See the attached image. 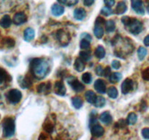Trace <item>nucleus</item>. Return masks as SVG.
Listing matches in <instances>:
<instances>
[{"label":"nucleus","mask_w":149,"mask_h":140,"mask_svg":"<svg viewBox=\"0 0 149 140\" xmlns=\"http://www.w3.org/2000/svg\"><path fill=\"white\" fill-rule=\"evenodd\" d=\"M137 120H138V117L136 114L135 112H130L127 116V123L129 125H134L137 122Z\"/></svg>","instance_id":"nucleus-28"},{"label":"nucleus","mask_w":149,"mask_h":140,"mask_svg":"<svg viewBox=\"0 0 149 140\" xmlns=\"http://www.w3.org/2000/svg\"><path fill=\"white\" fill-rule=\"evenodd\" d=\"M131 5L134 11L138 14L143 15L145 13L142 0H131Z\"/></svg>","instance_id":"nucleus-9"},{"label":"nucleus","mask_w":149,"mask_h":140,"mask_svg":"<svg viewBox=\"0 0 149 140\" xmlns=\"http://www.w3.org/2000/svg\"><path fill=\"white\" fill-rule=\"evenodd\" d=\"M108 95L110 98L111 99H116L118 96V90L115 87L112 86V87H110L108 90Z\"/></svg>","instance_id":"nucleus-32"},{"label":"nucleus","mask_w":149,"mask_h":140,"mask_svg":"<svg viewBox=\"0 0 149 140\" xmlns=\"http://www.w3.org/2000/svg\"><path fill=\"white\" fill-rule=\"evenodd\" d=\"M81 39H87V40H88V41H91V39H92L91 36H90L89 34H87V33H83L82 34H81Z\"/></svg>","instance_id":"nucleus-47"},{"label":"nucleus","mask_w":149,"mask_h":140,"mask_svg":"<svg viewBox=\"0 0 149 140\" xmlns=\"http://www.w3.org/2000/svg\"><path fill=\"white\" fill-rule=\"evenodd\" d=\"M113 10L111 8V7H108V6L103 7V8L101 9V10H100V13L105 16L111 15L113 14Z\"/></svg>","instance_id":"nucleus-35"},{"label":"nucleus","mask_w":149,"mask_h":140,"mask_svg":"<svg viewBox=\"0 0 149 140\" xmlns=\"http://www.w3.org/2000/svg\"><path fill=\"white\" fill-rule=\"evenodd\" d=\"M147 53H148V51H147L146 48H145L144 47H140L138 50V55L139 60L143 61L145 58V57L146 56Z\"/></svg>","instance_id":"nucleus-31"},{"label":"nucleus","mask_w":149,"mask_h":140,"mask_svg":"<svg viewBox=\"0 0 149 140\" xmlns=\"http://www.w3.org/2000/svg\"><path fill=\"white\" fill-rule=\"evenodd\" d=\"M95 56L97 57L99 59H102L105 57L106 55V50H105L104 48L100 45L97 47V48L95 49Z\"/></svg>","instance_id":"nucleus-25"},{"label":"nucleus","mask_w":149,"mask_h":140,"mask_svg":"<svg viewBox=\"0 0 149 140\" xmlns=\"http://www.w3.org/2000/svg\"><path fill=\"white\" fill-rule=\"evenodd\" d=\"M105 27H106V32L111 33V32H114L116 29V25L115 22L113 20H109L105 23Z\"/></svg>","instance_id":"nucleus-24"},{"label":"nucleus","mask_w":149,"mask_h":140,"mask_svg":"<svg viewBox=\"0 0 149 140\" xmlns=\"http://www.w3.org/2000/svg\"><path fill=\"white\" fill-rule=\"evenodd\" d=\"M142 77L144 80L149 81V67L146 68L142 71Z\"/></svg>","instance_id":"nucleus-40"},{"label":"nucleus","mask_w":149,"mask_h":140,"mask_svg":"<svg viewBox=\"0 0 149 140\" xmlns=\"http://www.w3.org/2000/svg\"><path fill=\"white\" fill-rule=\"evenodd\" d=\"M134 88V82L131 79H126L125 81L122 83L121 89L123 94H127L133 90Z\"/></svg>","instance_id":"nucleus-8"},{"label":"nucleus","mask_w":149,"mask_h":140,"mask_svg":"<svg viewBox=\"0 0 149 140\" xmlns=\"http://www.w3.org/2000/svg\"><path fill=\"white\" fill-rule=\"evenodd\" d=\"M19 84L22 88H29L31 86L32 81L29 77H26L25 78H22L21 80H19Z\"/></svg>","instance_id":"nucleus-23"},{"label":"nucleus","mask_w":149,"mask_h":140,"mask_svg":"<svg viewBox=\"0 0 149 140\" xmlns=\"http://www.w3.org/2000/svg\"><path fill=\"white\" fill-rule=\"evenodd\" d=\"M27 20V17H26V14L23 12H20V13H17L13 17V23L17 26H20V25L26 23Z\"/></svg>","instance_id":"nucleus-10"},{"label":"nucleus","mask_w":149,"mask_h":140,"mask_svg":"<svg viewBox=\"0 0 149 140\" xmlns=\"http://www.w3.org/2000/svg\"><path fill=\"white\" fill-rule=\"evenodd\" d=\"M81 80L84 83L89 84V83H91L92 81V75L90 73L86 72L84 74H82V77H81Z\"/></svg>","instance_id":"nucleus-37"},{"label":"nucleus","mask_w":149,"mask_h":140,"mask_svg":"<svg viewBox=\"0 0 149 140\" xmlns=\"http://www.w3.org/2000/svg\"><path fill=\"white\" fill-rule=\"evenodd\" d=\"M58 1L61 4H63V5L71 7V6L77 4L78 3L79 0H58Z\"/></svg>","instance_id":"nucleus-33"},{"label":"nucleus","mask_w":149,"mask_h":140,"mask_svg":"<svg viewBox=\"0 0 149 140\" xmlns=\"http://www.w3.org/2000/svg\"><path fill=\"white\" fill-rule=\"evenodd\" d=\"M35 36V32L32 28H27L26 30L24 31L23 33V37L26 41H31L33 39Z\"/></svg>","instance_id":"nucleus-19"},{"label":"nucleus","mask_w":149,"mask_h":140,"mask_svg":"<svg viewBox=\"0 0 149 140\" xmlns=\"http://www.w3.org/2000/svg\"><path fill=\"white\" fill-rule=\"evenodd\" d=\"M68 84L71 85L72 89L77 92H81L84 90V86L80 83L76 77H70L68 80Z\"/></svg>","instance_id":"nucleus-7"},{"label":"nucleus","mask_w":149,"mask_h":140,"mask_svg":"<svg viewBox=\"0 0 149 140\" xmlns=\"http://www.w3.org/2000/svg\"><path fill=\"white\" fill-rule=\"evenodd\" d=\"M122 79V74L119 72H113L109 76V80L111 83H116Z\"/></svg>","instance_id":"nucleus-26"},{"label":"nucleus","mask_w":149,"mask_h":140,"mask_svg":"<svg viewBox=\"0 0 149 140\" xmlns=\"http://www.w3.org/2000/svg\"><path fill=\"white\" fill-rule=\"evenodd\" d=\"M127 10V6L125 1H119L115 9V13L117 15H122L125 13Z\"/></svg>","instance_id":"nucleus-20"},{"label":"nucleus","mask_w":149,"mask_h":140,"mask_svg":"<svg viewBox=\"0 0 149 140\" xmlns=\"http://www.w3.org/2000/svg\"><path fill=\"white\" fill-rule=\"evenodd\" d=\"M74 69L77 71H79V72L84 70L85 64H84V61L81 58H78L76 59L75 62H74Z\"/></svg>","instance_id":"nucleus-21"},{"label":"nucleus","mask_w":149,"mask_h":140,"mask_svg":"<svg viewBox=\"0 0 149 140\" xmlns=\"http://www.w3.org/2000/svg\"><path fill=\"white\" fill-rule=\"evenodd\" d=\"M103 71H104V69H103L101 66H97L96 67L95 72L98 76H103Z\"/></svg>","instance_id":"nucleus-43"},{"label":"nucleus","mask_w":149,"mask_h":140,"mask_svg":"<svg viewBox=\"0 0 149 140\" xmlns=\"http://www.w3.org/2000/svg\"><path fill=\"white\" fill-rule=\"evenodd\" d=\"M44 130L46 131L48 134H51L52 133L54 130V125L51 122H45V123L44 124Z\"/></svg>","instance_id":"nucleus-34"},{"label":"nucleus","mask_w":149,"mask_h":140,"mask_svg":"<svg viewBox=\"0 0 149 140\" xmlns=\"http://www.w3.org/2000/svg\"><path fill=\"white\" fill-rule=\"evenodd\" d=\"M79 56L84 61H88L91 59V54L86 51H81L79 53Z\"/></svg>","instance_id":"nucleus-36"},{"label":"nucleus","mask_w":149,"mask_h":140,"mask_svg":"<svg viewBox=\"0 0 149 140\" xmlns=\"http://www.w3.org/2000/svg\"><path fill=\"white\" fill-rule=\"evenodd\" d=\"M6 97L10 103L15 104H17L18 102H20V101L21 100L22 93L17 89H12L7 92Z\"/></svg>","instance_id":"nucleus-4"},{"label":"nucleus","mask_w":149,"mask_h":140,"mask_svg":"<svg viewBox=\"0 0 149 140\" xmlns=\"http://www.w3.org/2000/svg\"><path fill=\"white\" fill-rule=\"evenodd\" d=\"M12 24L11 18L8 15H5L3 16L0 20V26L4 29H7L10 27Z\"/></svg>","instance_id":"nucleus-17"},{"label":"nucleus","mask_w":149,"mask_h":140,"mask_svg":"<svg viewBox=\"0 0 149 140\" xmlns=\"http://www.w3.org/2000/svg\"><path fill=\"white\" fill-rule=\"evenodd\" d=\"M90 47V41L87 40V39H81V42H80V48L83 50H87L89 49Z\"/></svg>","instance_id":"nucleus-38"},{"label":"nucleus","mask_w":149,"mask_h":140,"mask_svg":"<svg viewBox=\"0 0 149 140\" xmlns=\"http://www.w3.org/2000/svg\"><path fill=\"white\" fill-rule=\"evenodd\" d=\"M85 98L89 103L94 104L96 100V98H97V96L93 90H87L85 93Z\"/></svg>","instance_id":"nucleus-22"},{"label":"nucleus","mask_w":149,"mask_h":140,"mask_svg":"<svg viewBox=\"0 0 149 140\" xmlns=\"http://www.w3.org/2000/svg\"><path fill=\"white\" fill-rule=\"evenodd\" d=\"M86 11L84 8H77L74 12V16L77 20H81L86 17Z\"/></svg>","instance_id":"nucleus-16"},{"label":"nucleus","mask_w":149,"mask_h":140,"mask_svg":"<svg viewBox=\"0 0 149 140\" xmlns=\"http://www.w3.org/2000/svg\"><path fill=\"white\" fill-rule=\"evenodd\" d=\"M100 120L103 123L108 125L112 122V116L109 112H104L100 115Z\"/></svg>","instance_id":"nucleus-18"},{"label":"nucleus","mask_w":149,"mask_h":140,"mask_svg":"<svg viewBox=\"0 0 149 140\" xmlns=\"http://www.w3.org/2000/svg\"><path fill=\"white\" fill-rule=\"evenodd\" d=\"M4 43L7 45L8 48H13L15 45V40L11 38H5L4 39Z\"/></svg>","instance_id":"nucleus-39"},{"label":"nucleus","mask_w":149,"mask_h":140,"mask_svg":"<svg viewBox=\"0 0 149 140\" xmlns=\"http://www.w3.org/2000/svg\"><path fill=\"white\" fill-rule=\"evenodd\" d=\"M131 19H132V18L128 17V16H124L122 18V22L124 23V25H125V26H127L130 23Z\"/></svg>","instance_id":"nucleus-41"},{"label":"nucleus","mask_w":149,"mask_h":140,"mask_svg":"<svg viewBox=\"0 0 149 140\" xmlns=\"http://www.w3.org/2000/svg\"><path fill=\"white\" fill-rule=\"evenodd\" d=\"M1 126H2L3 136L4 137L9 138L14 135L15 131V120L13 118L7 117L4 118Z\"/></svg>","instance_id":"nucleus-2"},{"label":"nucleus","mask_w":149,"mask_h":140,"mask_svg":"<svg viewBox=\"0 0 149 140\" xmlns=\"http://www.w3.org/2000/svg\"><path fill=\"white\" fill-rule=\"evenodd\" d=\"M104 128L98 124H95L91 127V134L93 136L100 137L104 134Z\"/></svg>","instance_id":"nucleus-12"},{"label":"nucleus","mask_w":149,"mask_h":140,"mask_svg":"<svg viewBox=\"0 0 149 140\" xmlns=\"http://www.w3.org/2000/svg\"><path fill=\"white\" fill-rule=\"evenodd\" d=\"M83 2H84V4L85 6L90 7V6H91L92 4H93V3H94V0H84Z\"/></svg>","instance_id":"nucleus-48"},{"label":"nucleus","mask_w":149,"mask_h":140,"mask_svg":"<svg viewBox=\"0 0 149 140\" xmlns=\"http://www.w3.org/2000/svg\"><path fill=\"white\" fill-rule=\"evenodd\" d=\"M54 90L55 93L59 96H65L66 93V88L65 87V85L62 81L55 82V86H54Z\"/></svg>","instance_id":"nucleus-11"},{"label":"nucleus","mask_w":149,"mask_h":140,"mask_svg":"<svg viewBox=\"0 0 149 140\" xmlns=\"http://www.w3.org/2000/svg\"><path fill=\"white\" fill-rule=\"evenodd\" d=\"M94 88L98 93H105L106 92V85L104 80H101V79H98L95 81L94 85Z\"/></svg>","instance_id":"nucleus-13"},{"label":"nucleus","mask_w":149,"mask_h":140,"mask_svg":"<svg viewBox=\"0 0 149 140\" xmlns=\"http://www.w3.org/2000/svg\"><path fill=\"white\" fill-rule=\"evenodd\" d=\"M142 136L144 139H149V128H145L142 130Z\"/></svg>","instance_id":"nucleus-42"},{"label":"nucleus","mask_w":149,"mask_h":140,"mask_svg":"<svg viewBox=\"0 0 149 140\" xmlns=\"http://www.w3.org/2000/svg\"><path fill=\"white\" fill-rule=\"evenodd\" d=\"M30 70L35 78L42 80L45 78L50 70L49 63L42 58H33L30 62Z\"/></svg>","instance_id":"nucleus-1"},{"label":"nucleus","mask_w":149,"mask_h":140,"mask_svg":"<svg viewBox=\"0 0 149 140\" xmlns=\"http://www.w3.org/2000/svg\"><path fill=\"white\" fill-rule=\"evenodd\" d=\"M146 8H147V11H148V13H149V1L148 2V4H147V7H146Z\"/></svg>","instance_id":"nucleus-50"},{"label":"nucleus","mask_w":149,"mask_h":140,"mask_svg":"<svg viewBox=\"0 0 149 140\" xmlns=\"http://www.w3.org/2000/svg\"><path fill=\"white\" fill-rule=\"evenodd\" d=\"M143 43L146 46L149 47V35L146 36L145 39H144V40H143Z\"/></svg>","instance_id":"nucleus-49"},{"label":"nucleus","mask_w":149,"mask_h":140,"mask_svg":"<svg viewBox=\"0 0 149 140\" xmlns=\"http://www.w3.org/2000/svg\"><path fill=\"white\" fill-rule=\"evenodd\" d=\"M106 23L104 19L101 17H97L96 19L95 24L94 27V34L97 39H101L104 34V29H103V24Z\"/></svg>","instance_id":"nucleus-5"},{"label":"nucleus","mask_w":149,"mask_h":140,"mask_svg":"<svg viewBox=\"0 0 149 140\" xmlns=\"http://www.w3.org/2000/svg\"><path fill=\"white\" fill-rule=\"evenodd\" d=\"M64 7L58 4H54L51 7L52 13L55 16H61L64 13Z\"/></svg>","instance_id":"nucleus-15"},{"label":"nucleus","mask_w":149,"mask_h":140,"mask_svg":"<svg viewBox=\"0 0 149 140\" xmlns=\"http://www.w3.org/2000/svg\"><path fill=\"white\" fill-rule=\"evenodd\" d=\"M52 88V85L50 83H41L37 87V91L39 93H44L45 94H48L49 93Z\"/></svg>","instance_id":"nucleus-14"},{"label":"nucleus","mask_w":149,"mask_h":140,"mask_svg":"<svg viewBox=\"0 0 149 140\" xmlns=\"http://www.w3.org/2000/svg\"><path fill=\"white\" fill-rule=\"evenodd\" d=\"M57 39L63 46H65L70 42V35L63 29H60L57 32Z\"/></svg>","instance_id":"nucleus-6"},{"label":"nucleus","mask_w":149,"mask_h":140,"mask_svg":"<svg viewBox=\"0 0 149 140\" xmlns=\"http://www.w3.org/2000/svg\"><path fill=\"white\" fill-rule=\"evenodd\" d=\"M72 104L76 109H80L83 105V101L79 96H75L72 99Z\"/></svg>","instance_id":"nucleus-27"},{"label":"nucleus","mask_w":149,"mask_h":140,"mask_svg":"<svg viewBox=\"0 0 149 140\" xmlns=\"http://www.w3.org/2000/svg\"><path fill=\"white\" fill-rule=\"evenodd\" d=\"M111 75V68L110 66H106L104 69V71H103V76H105L106 77H109Z\"/></svg>","instance_id":"nucleus-45"},{"label":"nucleus","mask_w":149,"mask_h":140,"mask_svg":"<svg viewBox=\"0 0 149 140\" xmlns=\"http://www.w3.org/2000/svg\"><path fill=\"white\" fill-rule=\"evenodd\" d=\"M104 3L108 7H112L113 5H114L115 0H104Z\"/></svg>","instance_id":"nucleus-46"},{"label":"nucleus","mask_w":149,"mask_h":140,"mask_svg":"<svg viewBox=\"0 0 149 140\" xmlns=\"http://www.w3.org/2000/svg\"><path fill=\"white\" fill-rule=\"evenodd\" d=\"M128 30L132 34H138L143 31V23L136 18H132L129 24L127 26Z\"/></svg>","instance_id":"nucleus-3"},{"label":"nucleus","mask_w":149,"mask_h":140,"mask_svg":"<svg viewBox=\"0 0 149 140\" xmlns=\"http://www.w3.org/2000/svg\"><path fill=\"white\" fill-rule=\"evenodd\" d=\"M111 65L113 69H119L121 67V63L119 62L118 60H114V61H112Z\"/></svg>","instance_id":"nucleus-44"},{"label":"nucleus","mask_w":149,"mask_h":140,"mask_svg":"<svg viewBox=\"0 0 149 140\" xmlns=\"http://www.w3.org/2000/svg\"><path fill=\"white\" fill-rule=\"evenodd\" d=\"M10 78V75L7 74V71L2 68H0V85L2 84L4 82L7 81Z\"/></svg>","instance_id":"nucleus-30"},{"label":"nucleus","mask_w":149,"mask_h":140,"mask_svg":"<svg viewBox=\"0 0 149 140\" xmlns=\"http://www.w3.org/2000/svg\"><path fill=\"white\" fill-rule=\"evenodd\" d=\"M94 104L96 107H103V106H105V104H106V99H105L104 97H103V96H97Z\"/></svg>","instance_id":"nucleus-29"}]
</instances>
